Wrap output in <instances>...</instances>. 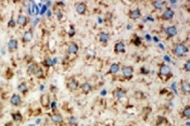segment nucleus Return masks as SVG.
Segmentation results:
<instances>
[{
    "label": "nucleus",
    "instance_id": "4be33fe9",
    "mask_svg": "<svg viewBox=\"0 0 190 126\" xmlns=\"http://www.w3.org/2000/svg\"><path fill=\"white\" fill-rule=\"evenodd\" d=\"M11 119L13 123H21V122H23V116H22L21 112L19 111L11 113Z\"/></svg>",
    "mask_w": 190,
    "mask_h": 126
},
{
    "label": "nucleus",
    "instance_id": "5701e85b",
    "mask_svg": "<svg viewBox=\"0 0 190 126\" xmlns=\"http://www.w3.org/2000/svg\"><path fill=\"white\" fill-rule=\"evenodd\" d=\"M38 64L36 62H32L28 64V66H27V74L28 75H34V73H35V71L37 70V67H38Z\"/></svg>",
    "mask_w": 190,
    "mask_h": 126
},
{
    "label": "nucleus",
    "instance_id": "a19ab883",
    "mask_svg": "<svg viewBox=\"0 0 190 126\" xmlns=\"http://www.w3.org/2000/svg\"><path fill=\"white\" fill-rule=\"evenodd\" d=\"M105 93H107V91H105V90H102V93H101V95H105Z\"/></svg>",
    "mask_w": 190,
    "mask_h": 126
},
{
    "label": "nucleus",
    "instance_id": "20e7f679",
    "mask_svg": "<svg viewBox=\"0 0 190 126\" xmlns=\"http://www.w3.org/2000/svg\"><path fill=\"white\" fill-rule=\"evenodd\" d=\"M78 87H79V83L75 77H71L66 82V88L68 90H71V91H76L78 89Z\"/></svg>",
    "mask_w": 190,
    "mask_h": 126
},
{
    "label": "nucleus",
    "instance_id": "f03ea898",
    "mask_svg": "<svg viewBox=\"0 0 190 126\" xmlns=\"http://www.w3.org/2000/svg\"><path fill=\"white\" fill-rule=\"evenodd\" d=\"M172 51L176 57L181 58V57H185V56L188 53L189 49H188L187 46L184 45V44H176V45H174V47H173Z\"/></svg>",
    "mask_w": 190,
    "mask_h": 126
},
{
    "label": "nucleus",
    "instance_id": "f704fd0d",
    "mask_svg": "<svg viewBox=\"0 0 190 126\" xmlns=\"http://www.w3.org/2000/svg\"><path fill=\"white\" fill-rule=\"evenodd\" d=\"M13 77V73H12L11 69H8L7 70V73H6V78L7 79H11Z\"/></svg>",
    "mask_w": 190,
    "mask_h": 126
},
{
    "label": "nucleus",
    "instance_id": "e433bc0d",
    "mask_svg": "<svg viewBox=\"0 0 190 126\" xmlns=\"http://www.w3.org/2000/svg\"><path fill=\"white\" fill-rule=\"evenodd\" d=\"M140 73H141V74H145V75H148V74H149V71H148V70H145V67L142 66V67L140 69Z\"/></svg>",
    "mask_w": 190,
    "mask_h": 126
},
{
    "label": "nucleus",
    "instance_id": "4c0bfd02",
    "mask_svg": "<svg viewBox=\"0 0 190 126\" xmlns=\"http://www.w3.org/2000/svg\"><path fill=\"white\" fill-rule=\"evenodd\" d=\"M184 70L186 71V72H189V71H190V67H189V60H188L187 62H186V64H185Z\"/></svg>",
    "mask_w": 190,
    "mask_h": 126
},
{
    "label": "nucleus",
    "instance_id": "2eb2a0df",
    "mask_svg": "<svg viewBox=\"0 0 190 126\" xmlns=\"http://www.w3.org/2000/svg\"><path fill=\"white\" fill-rule=\"evenodd\" d=\"M79 87H80V90H82V93H83L84 95H88V93H90L92 91V86L90 83H88V82L83 83Z\"/></svg>",
    "mask_w": 190,
    "mask_h": 126
},
{
    "label": "nucleus",
    "instance_id": "4468645a",
    "mask_svg": "<svg viewBox=\"0 0 190 126\" xmlns=\"http://www.w3.org/2000/svg\"><path fill=\"white\" fill-rule=\"evenodd\" d=\"M16 24L20 27H25L28 24V18H27L26 15L20 14L18 16V20H16Z\"/></svg>",
    "mask_w": 190,
    "mask_h": 126
},
{
    "label": "nucleus",
    "instance_id": "f257e3e1",
    "mask_svg": "<svg viewBox=\"0 0 190 126\" xmlns=\"http://www.w3.org/2000/svg\"><path fill=\"white\" fill-rule=\"evenodd\" d=\"M157 76H159L163 82H166L167 79H169V78L173 76L172 70H171V67H169L167 64L162 63V64H160V66H159V73H157Z\"/></svg>",
    "mask_w": 190,
    "mask_h": 126
},
{
    "label": "nucleus",
    "instance_id": "72a5a7b5",
    "mask_svg": "<svg viewBox=\"0 0 190 126\" xmlns=\"http://www.w3.org/2000/svg\"><path fill=\"white\" fill-rule=\"evenodd\" d=\"M68 35L70 37H74L75 36V28H74V26H73V25H71V26H70V30H68Z\"/></svg>",
    "mask_w": 190,
    "mask_h": 126
},
{
    "label": "nucleus",
    "instance_id": "9b49d317",
    "mask_svg": "<svg viewBox=\"0 0 190 126\" xmlns=\"http://www.w3.org/2000/svg\"><path fill=\"white\" fill-rule=\"evenodd\" d=\"M19 48V42L16 39L12 38L9 40V42H8V50H9V52H15V51L18 50Z\"/></svg>",
    "mask_w": 190,
    "mask_h": 126
},
{
    "label": "nucleus",
    "instance_id": "473e14b6",
    "mask_svg": "<svg viewBox=\"0 0 190 126\" xmlns=\"http://www.w3.org/2000/svg\"><path fill=\"white\" fill-rule=\"evenodd\" d=\"M15 26H16V22L14 21V19L12 16V18L10 19L9 23H8V27H10V28H14Z\"/></svg>",
    "mask_w": 190,
    "mask_h": 126
},
{
    "label": "nucleus",
    "instance_id": "1a4fd4ad",
    "mask_svg": "<svg viewBox=\"0 0 190 126\" xmlns=\"http://www.w3.org/2000/svg\"><path fill=\"white\" fill-rule=\"evenodd\" d=\"M78 50H79V47H78L77 44L74 42H71L68 46L66 52H68V54H77Z\"/></svg>",
    "mask_w": 190,
    "mask_h": 126
},
{
    "label": "nucleus",
    "instance_id": "bb28decb",
    "mask_svg": "<svg viewBox=\"0 0 190 126\" xmlns=\"http://www.w3.org/2000/svg\"><path fill=\"white\" fill-rule=\"evenodd\" d=\"M131 42L134 46L139 47V46H141V44H142V39H141V37L137 36V35H134V37H133V39H131Z\"/></svg>",
    "mask_w": 190,
    "mask_h": 126
},
{
    "label": "nucleus",
    "instance_id": "7ed1b4c3",
    "mask_svg": "<svg viewBox=\"0 0 190 126\" xmlns=\"http://www.w3.org/2000/svg\"><path fill=\"white\" fill-rule=\"evenodd\" d=\"M122 75L124 79L126 81H131V78L134 77V67L129 65L123 66L122 67Z\"/></svg>",
    "mask_w": 190,
    "mask_h": 126
},
{
    "label": "nucleus",
    "instance_id": "58836bf2",
    "mask_svg": "<svg viewBox=\"0 0 190 126\" xmlns=\"http://www.w3.org/2000/svg\"><path fill=\"white\" fill-rule=\"evenodd\" d=\"M56 14H58V18H59V20H61L63 16V13L61 12V11H59V12H56Z\"/></svg>",
    "mask_w": 190,
    "mask_h": 126
},
{
    "label": "nucleus",
    "instance_id": "cd10ccee",
    "mask_svg": "<svg viewBox=\"0 0 190 126\" xmlns=\"http://www.w3.org/2000/svg\"><path fill=\"white\" fill-rule=\"evenodd\" d=\"M167 123V119L165 116H160L157 117V121H155V126H161V125H164V124Z\"/></svg>",
    "mask_w": 190,
    "mask_h": 126
},
{
    "label": "nucleus",
    "instance_id": "a211bd4d",
    "mask_svg": "<svg viewBox=\"0 0 190 126\" xmlns=\"http://www.w3.org/2000/svg\"><path fill=\"white\" fill-rule=\"evenodd\" d=\"M180 89L183 91V93L188 95L190 93V84L187 79H181L180 82Z\"/></svg>",
    "mask_w": 190,
    "mask_h": 126
},
{
    "label": "nucleus",
    "instance_id": "ddd939ff",
    "mask_svg": "<svg viewBox=\"0 0 190 126\" xmlns=\"http://www.w3.org/2000/svg\"><path fill=\"white\" fill-rule=\"evenodd\" d=\"M98 40L99 42H101L102 45H107L109 40H110V35L105 32H100L98 35Z\"/></svg>",
    "mask_w": 190,
    "mask_h": 126
},
{
    "label": "nucleus",
    "instance_id": "393cba45",
    "mask_svg": "<svg viewBox=\"0 0 190 126\" xmlns=\"http://www.w3.org/2000/svg\"><path fill=\"white\" fill-rule=\"evenodd\" d=\"M180 115L183 117H185L186 120H189L190 119V105H186L185 108H183L180 112Z\"/></svg>",
    "mask_w": 190,
    "mask_h": 126
},
{
    "label": "nucleus",
    "instance_id": "dca6fc26",
    "mask_svg": "<svg viewBox=\"0 0 190 126\" xmlns=\"http://www.w3.org/2000/svg\"><path fill=\"white\" fill-rule=\"evenodd\" d=\"M126 51V47H125V44L123 42H117L114 45V52L115 53H124Z\"/></svg>",
    "mask_w": 190,
    "mask_h": 126
},
{
    "label": "nucleus",
    "instance_id": "c85d7f7f",
    "mask_svg": "<svg viewBox=\"0 0 190 126\" xmlns=\"http://www.w3.org/2000/svg\"><path fill=\"white\" fill-rule=\"evenodd\" d=\"M42 64L44 67H46V69H49L51 66H53V62H52V60H51L50 58H45L44 61L42 62Z\"/></svg>",
    "mask_w": 190,
    "mask_h": 126
},
{
    "label": "nucleus",
    "instance_id": "aec40b11",
    "mask_svg": "<svg viewBox=\"0 0 190 126\" xmlns=\"http://www.w3.org/2000/svg\"><path fill=\"white\" fill-rule=\"evenodd\" d=\"M119 70H121V65H119V63H113V64H111L110 69H109V71H108V75H111V74H117V73L119 72Z\"/></svg>",
    "mask_w": 190,
    "mask_h": 126
},
{
    "label": "nucleus",
    "instance_id": "7c9ffc66",
    "mask_svg": "<svg viewBox=\"0 0 190 126\" xmlns=\"http://www.w3.org/2000/svg\"><path fill=\"white\" fill-rule=\"evenodd\" d=\"M134 97L136 99H143L145 98V95H143L142 91H140V90H136L134 93Z\"/></svg>",
    "mask_w": 190,
    "mask_h": 126
},
{
    "label": "nucleus",
    "instance_id": "c9c22d12",
    "mask_svg": "<svg viewBox=\"0 0 190 126\" xmlns=\"http://www.w3.org/2000/svg\"><path fill=\"white\" fill-rule=\"evenodd\" d=\"M151 112H152L151 107H145V108H143V113H145V115H149Z\"/></svg>",
    "mask_w": 190,
    "mask_h": 126
},
{
    "label": "nucleus",
    "instance_id": "2f4dec72",
    "mask_svg": "<svg viewBox=\"0 0 190 126\" xmlns=\"http://www.w3.org/2000/svg\"><path fill=\"white\" fill-rule=\"evenodd\" d=\"M68 124L72 126H77V120L75 116H70L68 117Z\"/></svg>",
    "mask_w": 190,
    "mask_h": 126
},
{
    "label": "nucleus",
    "instance_id": "f8f14e48",
    "mask_svg": "<svg viewBox=\"0 0 190 126\" xmlns=\"http://www.w3.org/2000/svg\"><path fill=\"white\" fill-rule=\"evenodd\" d=\"M51 121L53 122L54 124H63V116L61 113H58V112H54L50 115Z\"/></svg>",
    "mask_w": 190,
    "mask_h": 126
},
{
    "label": "nucleus",
    "instance_id": "ea45409f",
    "mask_svg": "<svg viewBox=\"0 0 190 126\" xmlns=\"http://www.w3.org/2000/svg\"><path fill=\"white\" fill-rule=\"evenodd\" d=\"M4 126H14V125H13V122H8V123H6Z\"/></svg>",
    "mask_w": 190,
    "mask_h": 126
},
{
    "label": "nucleus",
    "instance_id": "6ab92c4d",
    "mask_svg": "<svg viewBox=\"0 0 190 126\" xmlns=\"http://www.w3.org/2000/svg\"><path fill=\"white\" fill-rule=\"evenodd\" d=\"M113 95H114V97H115L116 99H123L125 96H126V90L124 89V88H116L114 91H113Z\"/></svg>",
    "mask_w": 190,
    "mask_h": 126
},
{
    "label": "nucleus",
    "instance_id": "39448f33",
    "mask_svg": "<svg viewBox=\"0 0 190 126\" xmlns=\"http://www.w3.org/2000/svg\"><path fill=\"white\" fill-rule=\"evenodd\" d=\"M174 11H173V9H171V8H165V10L163 11V13H162V15H161V19L163 20V21H171L173 18H174Z\"/></svg>",
    "mask_w": 190,
    "mask_h": 126
},
{
    "label": "nucleus",
    "instance_id": "c756f323",
    "mask_svg": "<svg viewBox=\"0 0 190 126\" xmlns=\"http://www.w3.org/2000/svg\"><path fill=\"white\" fill-rule=\"evenodd\" d=\"M151 4H152V7H153L154 9L160 10V9H162V8H163L164 4H166V2H164V1H152Z\"/></svg>",
    "mask_w": 190,
    "mask_h": 126
},
{
    "label": "nucleus",
    "instance_id": "423d86ee",
    "mask_svg": "<svg viewBox=\"0 0 190 126\" xmlns=\"http://www.w3.org/2000/svg\"><path fill=\"white\" fill-rule=\"evenodd\" d=\"M178 33V30H177V27L175 25H169L165 28V35H166L167 38H173V37H175Z\"/></svg>",
    "mask_w": 190,
    "mask_h": 126
},
{
    "label": "nucleus",
    "instance_id": "6e6552de",
    "mask_svg": "<svg viewBox=\"0 0 190 126\" xmlns=\"http://www.w3.org/2000/svg\"><path fill=\"white\" fill-rule=\"evenodd\" d=\"M39 101H40V105H42V107L44 109H48L49 108V105H50V103H51L50 97H49L48 93H42V96H40Z\"/></svg>",
    "mask_w": 190,
    "mask_h": 126
},
{
    "label": "nucleus",
    "instance_id": "f3484780",
    "mask_svg": "<svg viewBox=\"0 0 190 126\" xmlns=\"http://www.w3.org/2000/svg\"><path fill=\"white\" fill-rule=\"evenodd\" d=\"M128 16L131 20H138V19L141 16V11H140L139 8H136V9H133L128 12Z\"/></svg>",
    "mask_w": 190,
    "mask_h": 126
},
{
    "label": "nucleus",
    "instance_id": "b1692460",
    "mask_svg": "<svg viewBox=\"0 0 190 126\" xmlns=\"http://www.w3.org/2000/svg\"><path fill=\"white\" fill-rule=\"evenodd\" d=\"M18 90H19V93H22L23 95H26V93H28V87H27L26 83H25V82H22L21 84H19Z\"/></svg>",
    "mask_w": 190,
    "mask_h": 126
},
{
    "label": "nucleus",
    "instance_id": "0eeeda50",
    "mask_svg": "<svg viewBox=\"0 0 190 126\" xmlns=\"http://www.w3.org/2000/svg\"><path fill=\"white\" fill-rule=\"evenodd\" d=\"M75 11L79 15H85L87 12V4L85 2H77L75 4Z\"/></svg>",
    "mask_w": 190,
    "mask_h": 126
},
{
    "label": "nucleus",
    "instance_id": "9d476101",
    "mask_svg": "<svg viewBox=\"0 0 190 126\" xmlns=\"http://www.w3.org/2000/svg\"><path fill=\"white\" fill-rule=\"evenodd\" d=\"M10 103H11L13 107H20L22 105V98L20 95L18 93H13L11 97H10Z\"/></svg>",
    "mask_w": 190,
    "mask_h": 126
},
{
    "label": "nucleus",
    "instance_id": "a878e982",
    "mask_svg": "<svg viewBox=\"0 0 190 126\" xmlns=\"http://www.w3.org/2000/svg\"><path fill=\"white\" fill-rule=\"evenodd\" d=\"M34 75H35L36 78H38V79H42V78L45 77V73H44V69H42V66H38L37 70L35 71L34 73Z\"/></svg>",
    "mask_w": 190,
    "mask_h": 126
},
{
    "label": "nucleus",
    "instance_id": "412c9836",
    "mask_svg": "<svg viewBox=\"0 0 190 126\" xmlns=\"http://www.w3.org/2000/svg\"><path fill=\"white\" fill-rule=\"evenodd\" d=\"M33 37H34V34H33V32H32V30H28L23 34L22 40H23L24 44H26V42H30L32 40H33Z\"/></svg>",
    "mask_w": 190,
    "mask_h": 126
}]
</instances>
